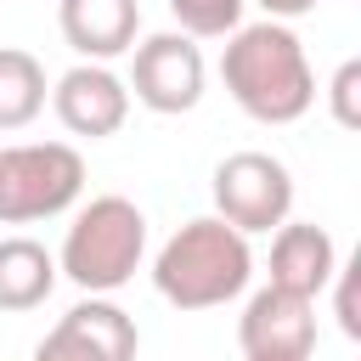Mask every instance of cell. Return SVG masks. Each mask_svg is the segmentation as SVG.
Returning a JSON list of instances; mask_svg holds the SVG:
<instances>
[{
	"instance_id": "obj_1",
	"label": "cell",
	"mask_w": 361,
	"mask_h": 361,
	"mask_svg": "<svg viewBox=\"0 0 361 361\" xmlns=\"http://www.w3.org/2000/svg\"><path fill=\"white\" fill-rule=\"evenodd\" d=\"M220 79L231 90V102L259 118V124H293L310 113L316 102V73L310 56L299 45V34L276 17L231 28L226 34V56H220Z\"/></svg>"
},
{
	"instance_id": "obj_2",
	"label": "cell",
	"mask_w": 361,
	"mask_h": 361,
	"mask_svg": "<svg viewBox=\"0 0 361 361\" xmlns=\"http://www.w3.org/2000/svg\"><path fill=\"white\" fill-rule=\"evenodd\" d=\"M254 276V254L248 237L237 226H226L220 214H197L186 220L152 259V288L175 305V310H209L226 305L248 288Z\"/></svg>"
},
{
	"instance_id": "obj_3",
	"label": "cell",
	"mask_w": 361,
	"mask_h": 361,
	"mask_svg": "<svg viewBox=\"0 0 361 361\" xmlns=\"http://www.w3.org/2000/svg\"><path fill=\"white\" fill-rule=\"evenodd\" d=\"M141 254H147V214L130 197L102 192L73 214L62 254H56V271L85 293H113L135 276Z\"/></svg>"
},
{
	"instance_id": "obj_4",
	"label": "cell",
	"mask_w": 361,
	"mask_h": 361,
	"mask_svg": "<svg viewBox=\"0 0 361 361\" xmlns=\"http://www.w3.org/2000/svg\"><path fill=\"white\" fill-rule=\"evenodd\" d=\"M85 192V158L68 141H23L0 147V220L28 226L73 209Z\"/></svg>"
},
{
	"instance_id": "obj_5",
	"label": "cell",
	"mask_w": 361,
	"mask_h": 361,
	"mask_svg": "<svg viewBox=\"0 0 361 361\" xmlns=\"http://www.w3.org/2000/svg\"><path fill=\"white\" fill-rule=\"evenodd\" d=\"M293 209V175L271 152H231L214 164V214L226 226L248 231H276Z\"/></svg>"
},
{
	"instance_id": "obj_6",
	"label": "cell",
	"mask_w": 361,
	"mask_h": 361,
	"mask_svg": "<svg viewBox=\"0 0 361 361\" xmlns=\"http://www.w3.org/2000/svg\"><path fill=\"white\" fill-rule=\"evenodd\" d=\"M130 90L152 113H192L203 102V51L192 34H152L130 45Z\"/></svg>"
},
{
	"instance_id": "obj_7",
	"label": "cell",
	"mask_w": 361,
	"mask_h": 361,
	"mask_svg": "<svg viewBox=\"0 0 361 361\" xmlns=\"http://www.w3.org/2000/svg\"><path fill=\"white\" fill-rule=\"evenodd\" d=\"M141 333L135 316H124L113 299L90 293L85 305H73L34 350V361H135Z\"/></svg>"
},
{
	"instance_id": "obj_8",
	"label": "cell",
	"mask_w": 361,
	"mask_h": 361,
	"mask_svg": "<svg viewBox=\"0 0 361 361\" xmlns=\"http://www.w3.org/2000/svg\"><path fill=\"white\" fill-rule=\"evenodd\" d=\"M237 344H243L248 361H310V350H316L310 299L265 282L237 316Z\"/></svg>"
},
{
	"instance_id": "obj_9",
	"label": "cell",
	"mask_w": 361,
	"mask_h": 361,
	"mask_svg": "<svg viewBox=\"0 0 361 361\" xmlns=\"http://www.w3.org/2000/svg\"><path fill=\"white\" fill-rule=\"evenodd\" d=\"M51 107H56V118H62L68 135L102 141V135H118L124 130V118H130V85L107 62H79V68H68L56 79Z\"/></svg>"
},
{
	"instance_id": "obj_10",
	"label": "cell",
	"mask_w": 361,
	"mask_h": 361,
	"mask_svg": "<svg viewBox=\"0 0 361 361\" xmlns=\"http://www.w3.org/2000/svg\"><path fill=\"white\" fill-rule=\"evenodd\" d=\"M333 271H338V248L316 220H282L276 226V237H271V288L299 293V299L316 305V293L333 282Z\"/></svg>"
},
{
	"instance_id": "obj_11",
	"label": "cell",
	"mask_w": 361,
	"mask_h": 361,
	"mask_svg": "<svg viewBox=\"0 0 361 361\" xmlns=\"http://www.w3.org/2000/svg\"><path fill=\"white\" fill-rule=\"evenodd\" d=\"M56 23H62V39L85 62H113L135 45L141 6L135 0H56Z\"/></svg>"
},
{
	"instance_id": "obj_12",
	"label": "cell",
	"mask_w": 361,
	"mask_h": 361,
	"mask_svg": "<svg viewBox=\"0 0 361 361\" xmlns=\"http://www.w3.org/2000/svg\"><path fill=\"white\" fill-rule=\"evenodd\" d=\"M56 288V259L34 237H0V310H34Z\"/></svg>"
},
{
	"instance_id": "obj_13",
	"label": "cell",
	"mask_w": 361,
	"mask_h": 361,
	"mask_svg": "<svg viewBox=\"0 0 361 361\" xmlns=\"http://www.w3.org/2000/svg\"><path fill=\"white\" fill-rule=\"evenodd\" d=\"M45 107V68L34 51L0 45V130H23Z\"/></svg>"
},
{
	"instance_id": "obj_14",
	"label": "cell",
	"mask_w": 361,
	"mask_h": 361,
	"mask_svg": "<svg viewBox=\"0 0 361 361\" xmlns=\"http://www.w3.org/2000/svg\"><path fill=\"white\" fill-rule=\"evenodd\" d=\"M169 11L192 39H226L231 28H243V0H169Z\"/></svg>"
},
{
	"instance_id": "obj_15",
	"label": "cell",
	"mask_w": 361,
	"mask_h": 361,
	"mask_svg": "<svg viewBox=\"0 0 361 361\" xmlns=\"http://www.w3.org/2000/svg\"><path fill=\"white\" fill-rule=\"evenodd\" d=\"M355 90H361V62H344V68L333 73V85H327V96H333V118H338L344 130H355V124H361Z\"/></svg>"
},
{
	"instance_id": "obj_16",
	"label": "cell",
	"mask_w": 361,
	"mask_h": 361,
	"mask_svg": "<svg viewBox=\"0 0 361 361\" xmlns=\"http://www.w3.org/2000/svg\"><path fill=\"white\" fill-rule=\"evenodd\" d=\"M333 282H338V327H344L350 338H361V316H355V265H338Z\"/></svg>"
},
{
	"instance_id": "obj_17",
	"label": "cell",
	"mask_w": 361,
	"mask_h": 361,
	"mask_svg": "<svg viewBox=\"0 0 361 361\" xmlns=\"http://www.w3.org/2000/svg\"><path fill=\"white\" fill-rule=\"evenodd\" d=\"M254 6H265V17H276V23H288V17H305V11H316V0H254Z\"/></svg>"
}]
</instances>
